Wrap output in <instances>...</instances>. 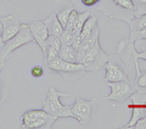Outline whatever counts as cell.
<instances>
[{"mask_svg": "<svg viewBox=\"0 0 146 129\" xmlns=\"http://www.w3.org/2000/svg\"><path fill=\"white\" fill-rule=\"evenodd\" d=\"M44 64L48 70L61 74V77L65 80H76V79H78V78L83 77L86 73L85 67L82 63L63 61V60L58 56L54 57L52 60H50L48 62H45Z\"/></svg>", "mask_w": 146, "mask_h": 129, "instance_id": "1", "label": "cell"}, {"mask_svg": "<svg viewBox=\"0 0 146 129\" xmlns=\"http://www.w3.org/2000/svg\"><path fill=\"white\" fill-rule=\"evenodd\" d=\"M62 96H67V98H72L71 94H63L60 93L56 88H51L49 89L46 98L43 101V110L45 112H48L49 114L57 117V118H67V117H72L71 113V106L72 105H62L60 99Z\"/></svg>", "mask_w": 146, "mask_h": 129, "instance_id": "2", "label": "cell"}, {"mask_svg": "<svg viewBox=\"0 0 146 129\" xmlns=\"http://www.w3.org/2000/svg\"><path fill=\"white\" fill-rule=\"evenodd\" d=\"M96 107H98V99L84 100L82 98H77L76 102L71 106L72 117L76 118L80 126L88 127L95 119Z\"/></svg>", "mask_w": 146, "mask_h": 129, "instance_id": "3", "label": "cell"}, {"mask_svg": "<svg viewBox=\"0 0 146 129\" xmlns=\"http://www.w3.org/2000/svg\"><path fill=\"white\" fill-rule=\"evenodd\" d=\"M57 117L49 114L44 110H29L21 117V128L25 129H50L56 122Z\"/></svg>", "mask_w": 146, "mask_h": 129, "instance_id": "4", "label": "cell"}, {"mask_svg": "<svg viewBox=\"0 0 146 129\" xmlns=\"http://www.w3.org/2000/svg\"><path fill=\"white\" fill-rule=\"evenodd\" d=\"M111 59L112 56L111 55H107L101 47H100V43L98 41L89 51H86L83 56L78 59V63L83 64L86 72L98 73L105 66V63Z\"/></svg>", "mask_w": 146, "mask_h": 129, "instance_id": "5", "label": "cell"}, {"mask_svg": "<svg viewBox=\"0 0 146 129\" xmlns=\"http://www.w3.org/2000/svg\"><path fill=\"white\" fill-rule=\"evenodd\" d=\"M135 54H136V50L134 49V43H131L128 39L119 41L117 55L123 63V68L127 72L128 77L133 76V78L140 71V66L138 63V59L135 57Z\"/></svg>", "mask_w": 146, "mask_h": 129, "instance_id": "6", "label": "cell"}, {"mask_svg": "<svg viewBox=\"0 0 146 129\" xmlns=\"http://www.w3.org/2000/svg\"><path fill=\"white\" fill-rule=\"evenodd\" d=\"M106 85L111 88V94L105 96V100H111L113 102H124L130 99L131 94L135 91L134 84L131 80H119V82H110Z\"/></svg>", "mask_w": 146, "mask_h": 129, "instance_id": "7", "label": "cell"}, {"mask_svg": "<svg viewBox=\"0 0 146 129\" xmlns=\"http://www.w3.org/2000/svg\"><path fill=\"white\" fill-rule=\"evenodd\" d=\"M32 41H34V39H33V35L31 33L29 26L28 25H21L20 31H18L11 39L5 41L7 54L11 55V53L15 51L16 49L23 47V45L28 44V43H32Z\"/></svg>", "mask_w": 146, "mask_h": 129, "instance_id": "8", "label": "cell"}, {"mask_svg": "<svg viewBox=\"0 0 146 129\" xmlns=\"http://www.w3.org/2000/svg\"><path fill=\"white\" fill-rule=\"evenodd\" d=\"M112 59L108 60L104 66L105 71H106V74H105V80H106V83L119 82V80H130L127 74V72L124 71V68H122L117 62H113Z\"/></svg>", "mask_w": 146, "mask_h": 129, "instance_id": "9", "label": "cell"}, {"mask_svg": "<svg viewBox=\"0 0 146 129\" xmlns=\"http://www.w3.org/2000/svg\"><path fill=\"white\" fill-rule=\"evenodd\" d=\"M0 22H1V38L7 41L9 39H11L13 35H15L21 28V22L17 20V17L15 15H9L5 17L0 18Z\"/></svg>", "mask_w": 146, "mask_h": 129, "instance_id": "10", "label": "cell"}, {"mask_svg": "<svg viewBox=\"0 0 146 129\" xmlns=\"http://www.w3.org/2000/svg\"><path fill=\"white\" fill-rule=\"evenodd\" d=\"M29 26V29H31V33L33 35V39L36 44L40 47V49L45 50V40L49 37V32L46 26L44 25L43 21H34L32 23L28 25Z\"/></svg>", "mask_w": 146, "mask_h": 129, "instance_id": "11", "label": "cell"}, {"mask_svg": "<svg viewBox=\"0 0 146 129\" xmlns=\"http://www.w3.org/2000/svg\"><path fill=\"white\" fill-rule=\"evenodd\" d=\"M99 38H100V31H99V26H96L88 38L82 41V45L78 49V59L83 56L86 51H89V50L99 41Z\"/></svg>", "mask_w": 146, "mask_h": 129, "instance_id": "12", "label": "cell"}, {"mask_svg": "<svg viewBox=\"0 0 146 129\" xmlns=\"http://www.w3.org/2000/svg\"><path fill=\"white\" fill-rule=\"evenodd\" d=\"M43 22H44V25L46 26L48 32H49V35L60 37L62 34L63 29H65L62 27V25L60 23V21L57 20V16H56V13H55V12H52L48 18H45Z\"/></svg>", "mask_w": 146, "mask_h": 129, "instance_id": "13", "label": "cell"}, {"mask_svg": "<svg viewBox=\"0 0 146 129\" xmlns=\"http://www.w3.org/2000/svg\"><path fill=\"white\" fill-rule=\"evenodd\" d=\"M58 57L67 62H78V51L71 44H61L58 50Z\"/></svg>", "mask_w": 146, "mask_h": 129, "instance_id": "14", "label": "cell"}, {"mask_svg": "<svg viewBox=\"0 0 146 129\" xmlns=\"http://www.w3.org/2000/svg\"><path fill=\"white\" fill-rule=\"evenodd\" d=\"M133 116H131V119L129 121V123L123 126L124 129H129V128H133L134 124L139 121L140 118H143L145 114H146V105H133Z\"/></svg>", "mask_w": 146, "mask_h": 129, "instance_id": "15", "label": "cell"}, {"mask_svg": "<svg viewBox=\"0 0 146 129\" xmlns=\"http://www.w3.org/2000/svg\"><path fill=\"white\" fill-rule=\"evenodd\" d=\"M98 26V17L94 16L93 13L89 16V18L85 21V23L83 25V28L80 31V38H82V41L84 39H86L90 35V33L94 31V28Z\"/></svg>", "mask_w": 146, "mask_h": 129, "instance_id": "16", "label": "cell"}, {"mask_svg": "<svg viewBox=\"0 0 146 129\" xmlns=\"http://www.w3.org/2000/svg\"><path fill=\"white\" fill-rule=\"evenodd\" d=\"M131 82L134 84L135 91L146 93V71H139Z\"/></svg>", "mask_w": 146, "mask_h": 129, "instance_id": "17", "label": "cell"}, {"mask_svg": "<svg viewBox=\"0 0 146 129\" xmlns=\"http://www.w3.org/2000/svg\"><path fill=\"white\" fill-rule=\"evenodd\" d=\"M128 26H129L130 33H134L136 31H140L146 27V13L138 17H133L131 20L128 22Z\"/></svg>", "mask_w": 146, "mask_h": 129, "instance_id": "18", "label": "cell"}, {"mask_svg": "<svg viewBox=\"0 0 146 129\" xmlns=\"http://www.w3.org/2000/svg\"><path fill=\"white\" fill-rule=\"evenodd\" d=\"M90 15H91L90 11H84L82 13H78L77 20H76L74 25H73V27H72L73 34H80V31H82V28H83V25L85 23V21L88 20Z\"/></svg>", "mask_w": 146, "mask_h": 129, "instance_id": "19", "label": "cell"}, {"mask_svg": "<svg viewBox=\"0 0 146 129\" xmlns=\"http://www.w3.org/2000/svg\"><path fill=\"white\" fill-rule=\"evenodd\" d=\"M134 4V16L138 17L146 13V0H131Z\"/></svg>", "mask_w": 146, "mask_h": 129, "instance_id": "20", "label": "cell"}, {"mask_svg": "<svg viewBox=\"0 0 146 129\" xmlns=\"http://www.w3.org/2000/svg\"><path fill=\"white\" fill-rule=\"evenodd\" d=\"M73 9H74L73 6H68V7H66V9H63V10H61L58 13H56L57 20L60 21V23L62 25L63 28H65V26H66L67 21H68V17H70V15H71V12H72Z\"/></svg>", "mask_w": 146, "mask_h": 129, "instance_id": "21", "label": "cell"}, {"mask_svg": "<svg viewBox=\"0 0 146 129\" xmlns=\"http://www.w3.org/2000/svg\"><path fill=\"white\" fill-rule=\"evenodd\" d=\"M73 32L72 29H63L62 34L60 35V40H61V44H71L72 45V41H73Z\"/></svg>", "mask_w": 146, "mask_h": 129, "instance_id": "22", "label": "cell"}, {"mask_svg": "<svg viewBox=\"0 0 146 129\" xmlns=\"http://www.w3.org/2000/svg\"><path fill=\"white\" fill-rule=\"evenodd\" d=\"M144 38H146V27H145V28H143V29H140V31L134 32V33H130L128 40L131 41V43H134L135 40H138V39H144Z\"/></svg>", "mask_w": 146, "mask_h": 129, "instance_id": "23", "label": "cell"}, {"mask_svg": "<svg viewBox=\"0 0 146 129\" xmlns=\"http://www.w3.org/2000/svg\"><path fill=\"white\" fill-rule=\"evenodd\" d=\"M10 57V55L7 54V50H6V43L1 37H0V59L1 60H7Z\"/></svg>", "mask_w": 146, "mask_h": 129, "instance_id": "24", "label": "cell"}, {"mask_svg": "<svg viewBox=\"0 0 146 129\" xmlns=\"http://www.w3.org/2000/svg\"><path fill=\"white\" fill-rule=\"evenodd\" d=\"M77 16H78V12L76 11V9H73L72 12H71V15H70V17H68L67 23H66V26H65L66 29H72L73 25H74V22H76V20H77Z\"/></svg>", "mask_w": 146, "mask_h": 129, "instance_id": "25", "label": "cell"}, {"mask_svg": "<svg viewBox=\"0 0 146 129\" xmlns=\"http://www.w3.org/2000/svg\"><path fill=\"white\" fill-rule=\"evenodd\" d=\"M134 49H135L138 53L145 51V50H146V38L135 40V41H134Z\"/></svg>", "mask_w": 146, "mask_h": 129, "instance_id": "26", "label": "cell"}, {"mask_svg": "<svg viewBox=\"0 0 146 129\" xmlns=\"http://www.w3.org/2000/svg\"><path fill=\"white\" fill-rule=\"evenodd\" d=\"M32 76L35 77V78H39V77H42L44 74V68L42 66H34L33 68H32Z\"/></svg>", "mask_w": 146, "mask_h": 129, "instance_id": "27", "label": "cell"}, {"mask_svg": "<svg viewBox=\"0 0 146 129\" xmlns=\"http://www.w3.org/2000/svg\"><path fill=\"white\" fill-rule=\"evenodd\" d=\"M6 96H7V90H6L5 86H4L3 82L0 80V105L6 100Z\"/></svg>", "mask_w": 146, "mask_h": 129, "instance_id": "28", "label": "cell"}, {"mask_svg": "<svg viewBox=\"0 0 146 129\" xmlns=\"http://www.w3.org/2000/svg\"><path fill=\"white\" fill-rule=\"evenodd\" d=\"M134 129H146V114L134 124Z\"/></svg>", "mask_w": 146, "mask_h": 129, "instance_id": "29", "label": "cell"}, {"mask_svg": "<svg viewBox=\"0 0 146 129\" xmlns=\"http://www.w3.org/2000/svg\"><path fill=\"white\" fill-rule=\"evenodd\" d=\"M80 1H82V4H83L84 6L90 7V6H96L101 0H80Z\"/></svg>", "mask_w": 146, "mask_h": 129, "instance_id": "30", "label": "cell"}, {"mask_svg": "<svg viewBox=\"0 0 146 129\" xmlns=\"http://www.w3.org/2000/svg\"><path fill=\"white\" fill-rule=\"evenodd\" d=\"M135 57L138 59V60H140V59H141V60H145V61H146V50H145V51H140V53L136 51Z\"/></svg>", "mask_w": 146, "mask_h": 129, "instance_id": "31", "label": "cell"}, {"mask_svg": "<svg viewBox=\"0 0 146 129\" xmlns=\"http://www.w3.org/2000/svg\"><path fill=\"white\" fill-rule=\"evenodd\" d=\"M5 62H6V60H1V59H0V70L5 66Z\"/></svg>", "mask_w": 146, "mask_h": 129, "instance_id": "32", "label": "cell"}, {"mask_svg": "<svg viewBox=\"0 0 146 129\" xmlns=\"http://www.w3.org/2000/svg\"><path fill=\"white\" fill-rule=\"evenodd\" d=\"M1 31H3V27H1V22H0V37H1Z\"/></svg>", "mask_w": 146, "mask_h": 129, "instance_id": "33", "label": "cell"}, {"mask_svg": "<svg viewBox=\"0 0 146 129\" xmlns=\"http://www.w3.org/2000/svg\"><path fill=\"white\" fill-rule=\"evenodd\" d=\"M0 72H1V70H0Z\"/></svg>", "mask_w": 146, "mask_h": 129, "instance_id": "34", "label": "cell"}]
</instances>
